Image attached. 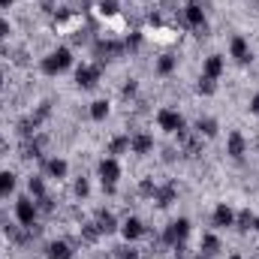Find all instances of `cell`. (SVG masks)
Instances as JSON below:
<instances>
[{"label": "cell", "mask_w": 259, "mask_h": 259, "mask_svg": "<svg viewBox=\"0 0 259 259\" xmlns=\"http://www.w3.org/2000/svg\"><path fill=\"white\" fill-rule=\"evenodd\" d=\"M69 66H72V52H69L66 46L55 49L49 58H42V72H46V75H58V72H64Z\"/></svg>", "instance_id": "cell-1"}, {"label": "cell", "mask_w": 259, "mask_h": 259, "mask_svg": "<svg viewBox=\"0 0 259 259\" xmlns=\"http://www.w3.org/2000/svg\"><path fill=\"white\" fill-rule=\"evenodd\" d=\"M187 235H190V220H187V217H178V220H172V223L166 226V232H163V244H169V247L184 244Z\"/></svg>", "instance_id": "cell-2"}, {"label": "cell", "mask_w": 259, "mask_h": 259, "mask_svg": "<svg viewBox=\"0 0 259 259\" xmlns=\"http://www.w3.org/2000/svg\"><path fill=\"white\" fill-rule=\"evenodd\" d=\"M124 52H127V46L118 42V39H97V42H94V55L100 58V64H103V61H115V58H121Z\"/></svg>", "instance_id": "cell-3"}, {"label": "cell", "mask_w": 259, "mask_h": 259, "mask_svg": "<svg viewBox=\"0 0 259 259\" xmlns=\"http://www.w3.org/2000/svg\"><path fill=\"white\" fill-rule=\"evenodd\" d=\"M118 178H121V166H118V160H115V157H106V160L100 163V181H103L106 193H115Z\"/></svg>", "instance_id": "cell-4"}, {"label": "cell", "mask_w": 259, "mask_h": 259, "mask_svg": "<svg viewBox=\"0 0 259 259\" xmlns=\"http://www.w3.org/2000/svg\"><path fill=\"white\" fill-rule=\"evenodd\" d=\"M36 214H39V208H36V202L33 199H18L15 202V217H18V223L24 226V229H33V223H36Z\"/></svg>", "instance_id": "cell-5"}, {"label": "cell", "mask_w": 259, "mask_h": 259, "mask_svg": "<svg viewBox=\"0 0 259 259\" xmlns=\"http://www.w3.org/2000/svg\"><path fill=\"white\" fill-rule=\"evenodd\" d=\"M184 24L193 27V30H199V33L208 30V18H205V9L199 6V0H190V3H187V9H184Z\"/></svg>", "instance_id": "cell-6"}, {"label": "cell", "mask_w": 259, "mask_h": 259, "mask_svg": "<svg viewBox=\"0 0 259 259\" xmlns=\"http://www.w3.org/2000/svg\"><path fill=\"white\" fill-rule=\"evenodd\" d=\"M100 75H103V66L100 64H81L75 69V84L81 88V91H88V88H94L97 81H100Z\"/></svg>", "instance_id": "cell-7"}, {"label": "cell", "mask_w": 259, "mask_h": 259, "mask_svg": "<svg viewBox=\"0 0 259 259\" xmlns=\"http://www.w3.org/2000/svg\"><path fill=\"white\" fill-rule=\"evenodd\" d=\"M157 124H160V130L178 136V133L184 130V118H181V112H175V109H160V112H157Z\"/></svg>", "instance_id": "cell-8"}, {"label": "cell", "mask_w": 259, "mask_h": 259, "mask_svg": "<svg viewBox=\"0 0 259 259\" xmlns=\"http://www.w3.org/2000/svg\"><path fill=\"white\" fill-rule=\"evenodd\" d=\"M229 55H232L238 64H250V61H253V52H250V46H247L244 36H232V42H229Z\"/></svg>", "instance_id": "cell-9"}, {"label": "cell", "mask_w": 259, "mask_h": 259, "mask_svg": "<svg viewBox=\"0 0 259 259\" xmlns=\"http://www.w3.org/2000/svg\"><path fill=\"white\" fill-rule=\"evenodd\" d=\"M130 151L139 154V157L151 154V151H154V136H151V133H133V136H130Z\"/></svg>", "instance_id": "cell-10"}, {"label": "cell", "mask_w": 259, "mask_h": 259, "mask_svg": "<svg viewBox=\"0 0 259 259\" xmlns=\"http://www.w3.org/2000/svg\"><path fill=\"white\" fill-rule=\"evenodd\" d=\"M175 199H178V187H175V181H169V184L157 187V193H154V202H157V208H169Z\"/></svg>", "instance_id": "cell-11"}, {"label": "cell", "mask_w": 259, "mask_h": 259, "mask_svg": "<svg viewBox=\"0 0 259 259\" xmlns=\"http://www.w3.org/2000/svg\"><path fill=\"white\" fill-rule=\"evenodd\" d=\"M226 154H229L232 160H241V157L247 154V142H244V136H241V133H229V142H226Z\"/></svg>", "instance_id": "cell-12"}, {"label": "cell", "mask_w": 259, "mask_h": 259, "mask_svg": "<svg viewBox=\"0 0 259 259\" xmlns=\"http://www.w3.org/2000/svg\"><path fill=\"white\" fill-rule=\"evenodd\" d=\"M214 226H235V211L226 205V202H220L217 208H214Z\"/></svg>", "instance_id": "cell-13"}, {"label": "cell", "mask_w": 259, "mask_h": 259, "mask_svg": "<svg viewBox=\"0 0 259 259\" xmlns=\"http://www.w3.org/2000/svg\"><path fill=\"white\" fill-rule=\"evenodd\" d=\"M223 66H226V61L220 58V55H211V58H205V66H202V75H208V78H220L223 75Z\"/></svg>", "instance_id": "cell-14"}, {"label": "cell", "mask_w": 259, "mask_h": 259, "mask_svg": "<svg viewBox=\"0 0 259 259\" xmlns=\"http://www.w3.org/2000/svg\"><path fill=\"white\" fill-rule=\"evenodd\" d=\"M94 223L100 226V232H103V235H112V232L118 229L115 214H112V211H106V208H103V211H97V220H94Z\"/></svg>", "instance_id": "cell-15"}, {"label": "cell", "mask_w": 259, "mask_h": 259, "mask_svg": "<svg viewBox=\"0 0 259 259\" xmlns=\"http://www.w3.org/2000/svg\"><path fill=\"white\" fill-rule=\"evenodd\" d=\"M121 232H124V238H127V241H136V238H142V235H145V226H142V220H139V217H127V220H124V226H121Z\"/></svg>", "instance_id": "cell-16"}, {"label": "cell", "mask_w": 259, "mask_h": 259, "mask_svg": "<svg viewBox=\"0 0 259 259\" xmlns=\"http://www.w3.org/2000/svg\"><path fill=\"white\" fill-rule=\"evenodd\" d=\"M46 256L49 259H72V247H69L66 241H52V244L46 247Z\"/></svg>", "instance_id": "cell-17"}, {"label": "cell", "mask_w": 259, "mask_h": 259, "mask_svg": "<svg viewBox=\"0 0 259 259\" xmlns=\"http://www.w3.org/2000/svg\"><path fill=\"white\" fill-rule=\"evenodd\" d=\"M46 169H49V175L52 178H66V172H69V166H66V160H61V157H52L49 163H46Z\"/></svg>", "instance_id": "cell-18"}, {"label": "cell", "mask_w": 259, "mask_h": 259, "mask_svg": "<svg viewBox=\"0 0 259 259\" xmlns=\"http://www.w3.org/2000/svg\"><path fill=\"white\" fill-rule=\"evenodd\" d=\"M217 121H214V118H199V121H196V133H199V136H205V139H214V136H217Z\"/></svg>", "instance_id": "cell-19"}, {"label": "cell", "mask_w": 259, "mask_h": 259, "mask_svg": "<svg viewBox=\"0 0 259 259\" xmlns=\"http://www.w3.org/2000/svg\"><path fill=\"white\" fill-rule=\"evenodd\" d=\"M91 118H94V121H106V118H109V100L91 103Z\"/></svg>", "instance_id": "cell-20"}, {"label": "cell", "mask_w": 259, "mask_h": 259, "mask_svg": "<svg viewBox=\"0 0 259 259\" xmlns=\"http://www.w3.org/2000/svg\"><path fill=\"white\" fill-rule=\"evenodd\" d=\"M175 66H178V58L166 55V58H160V61H157V72H160V75H172V72H175Z\"/></svg>", "instance_id": "cell-21"}, {"label": "cell", "mask_w": 259, "mask_h": 259, "mask_svg": "<svg viewBox=\"0 0 259 259\" xmlns=\"http://www.w3.org/2000/svg\"><path fill=\"white\" fill-rule=\"evenodd\" d=\"M12 190H15V175L12 172H0V196L6 199Z\"/></svg>", "instance_id": "cell-22"}, {"label": "cell", "mask_w": 259, "mask_h": 259, "mask_svg": "<svg viewBox=\"0 0 259 259\" xmlns=\"http://www.w3.org/2000/svg\"><path fill=\"white\" fill-rule=\"evenodd\" d=\"M196 91H199L202 97H211V94H217V81H214V78H208V75H202V78H199V84H196Z\"/></svg>", "instance_id": "cell-23"}, {"label": "cell", "mask_w": 259, "mask_h": 259, "mask_svg": "<svg viewBox=\"0 0 259 259\" xmlns=\"http://www.w3.org/2000/svg\"><path fill=\"white\" fill-rule=\"evenodd\" d=\"M27 190L36 196V199H42V196H46V184H42V178H39V175H30V178H27Z\"/></svg>", "instance_id": "cell-24"}, {"label": "cell", "mask_w": 259, "mask_h": 259, "mask_svg": "<svg viewBox=\"0 0 259 259\" xmlns=\"http://www.w3.org/2000/svg\"><path fill=\"white\" fill-rule=\"evenodd\" d=\"M39 151H42V139H36V142H24V154H21V157H24V160H33V157H42Z\"/></svg>", "instance_id": "cell-25"}, {"label": "cell", "mask_w": 259, "mask_h": 259, "mask_svg": "<svg viewBox=\"0 0 259 259\" xmlns=\"http://www.w3.org/2000/svg\"><path fill=\"white\" fill-rule=\"evenodd\" d=\"M235 229H241V232L253 229V214H250V211H241V214H235Z\"/></svg>", "instance_id": "cell-26"}, {"label": "cell", "mask_w": 259, "mask_h": 259, "mask_svg": "<svg viewBox=\"0 0 259 259\" xmlns=\"http://www.w3.org/2000/svg\"><path fill=\"white\" fill-rule=\"evenodd\" d=\"M100 235H103V232H100V226H97V223H84V226H81V238H84L88 244H94Z\"/></svg>", "instance_id": "cell-27"}, {"label": "cell", "mask_w": 259, "mask_h": 259, "mask_svg": "<svg viewBox=\"0 0 259 259\" xmlns=\"http://www.w3.org/2000/svg\"><path fill=\"white\" fill-rule=\"evenodd\" d=\"M220 250V238L217 235H202V253L208 256V253H217Z\"/></svg>", "instance_id": "cell-28"}, {"label": "cell", "mask_w": 259, "mask_h": 259, "mask_svg": "<svg viewBox=\"0 0 259 259\" xmlns=\"http://www.w3.org/2000/svg\"><path fill=\"white\" fill-rule=\"evenodd\" d=\"M124 151H130V136H118V139H112L109 154H124Z\"/></svg>", "instance_id": "cell-29"}, {"label": "cell", "mask_w": 259, "mask_h": 259, "mask_svg": "<svg viewBox=\"0 0 259 259\" xmlns=\"http://www.w3.org/2000/svg\"><path fill=\"white\" fill-rule=\"evenodd\" d=\"M97 9H100V15L112 18V15H118V0H100V3H97Z\"/></svg>", "instance_id": "cell-30"}, {"label": "cell", "mask_w": 259, "mask_h": 259, "mask_svg": "<svg viewBox=\"0 0 259 259\" xmlns=\"http://www.w3.org/2000/svg\"><path fill=\"white\" fill-rule=\"evenodd\" d=\"M139 193H142V196H151V199H154V193H157V184H154L151 178H145V181L139 184Z\"/></svg>", "instance_id": "cell-31"}, {"label": "cell", "mask_w": 259, "mask_h": 259, "mask_svg": "<svg viewBox=\"0 0 259 259\" xmlns=\"http://www.w3.org/2000/svg\"><path fill=\"white\" fill-rule=\"evenodd\" d=\"M115 256H118V259H139V250H133L130 244H124V247H118V250H115Z\"/></svg>", "instance_id": "cell-32"}, {"label": "cell", "mask_w": 259, "mask_h": 259, "mask_svg": "<svg viewBox=\"0 0 259 259\" xmlns=\"http://www.w3.org/2000/svg\"><path fill=\"white\" fill-rule=\"evenodd\" d=\"M88 193H91V184H88V178H78V181H75V196H78V199H84Z\"/></svg>", "instance_id": "cell-33"}, {"label": "cell", "mask_w": 259, "mask_h": 259, "mask_svg": "<svg viewBox=\"0 0 259 259\" xmlns=\"http://www.w3.org/2000/svg\"><path fill=\"white\" fill-rule=\"evenodd\" d=\"M3 232H6V238H12V241H15V244H21V241H24V235H21V232H18V229H15V226H6V229H3Z\"/></svg>", "instance_id": "cell-34"}, {"label": "cell", "mask_w": 259, "mask_h": 259, "mask_svg": "<svg viewBox=\"0 0 259 259\" xmlns=\"http://www.w3.org/2000/svg\"><path fill=\"white\" fill-rule=\"evenodd\" d=\"M139 42H142V33H139V30H136L133 36H127V39H124V46H127V49H136Z\"/></svg>", "instance_id": "cell-35"}, {"label": "cell", "mask_w": 259, "mask_h": 259, "mask_svg": "<svg viewBox=\"0 0 259 259\" xmlns=\"http://www.w3.org/2000/svg\"><path fill=\"white\" fill-rule=\"evenodd\" d=\"M136 91H139V84H136V81L130 78L127 84H124V97H136Z\"/></svg>", "instance_id": "cell-36"}, {"label": "cell", "mask_w": 259, "mask_h": 259, "mask_svg": "<svg viewBox=\"0 0 259 259\" xmlns=\"http://www.w3.org/2000/svg\"><path fill=\"white\" fill-rule=\"evenodd\" d=\"M9 33H12V27H9V21H6V18H0V39H6Z\"/></svg>", "instance_id": "cell-37"}, {"label": "cell", "mask_w": 259, "mask_h": 259, "mask_svg": "<svg viewBox=\"0 0 259 259\" xmlns=\"http://www.w3.org/2000/svg\"><path fill=\"white\" fill-rule=\"evenodd\" d=\"M250 112L259 115V94H253V100H250Z\"/></svg>", "instance_id": "cell-38"}, {"label": "cell", "mask_w": 259, "mask_h": 259, "mask_svg": "<svg viewBox=\"0 0 259 259\" xmlns=\"http://www.w3.org/2000/svg\"><path fill=\"white\" fill-rule=\"evenodd\" d=\"M9 3H12V0H0V9H3V6H9Z\"/></svg>", "instance_id": "cell-39"}, {"label": "cell", "mask_w": 259, "mask_h": 259, "mask_svg": "<svg viewBox=\"0 0 259 259\" xmlns=\"http://www.w3.org/2000/svg\"><path fill=\"white\" fill-rule=\"evenodd\" d=\"M253 229H259V217H253Z\"/></svg>", "instance_id": "cell-40"}, {"label": "cell", "mask_w": 259, "mask_h": 259, "mask_svg": "<svg viewBox=\"0 0 259 259\" xmlns=\"http://www.w3.org/2000/svg\"><path fill=\"white\" fill-rule=\"evenodd\" d=\"M190 259H208V256H205V253H199V256H190Z\"/></svg>", "instance_id": "cell-41"}, {"label": "cell", "mask_w": 259, "mask_h": 259, "mask_svg": "<svg viewBox=\"0 0 259 259\" xmlns=\"http://www.w3.org/2000/svg\"><path fill=\"white\" fill-rule=\"evenodd\" d=\"M0 88H3V69H0Z\"/></svg>", "instance_id": "cell-42"}, {"label": "cell", "mask_w": 259, "mask_h": 259, "mask_svg": "<svg viewBox=\"0 0 259 259\" xmlns=\"http://www.w3.org/2000/svg\"><path fill=\"white\" fill-rule=\"evenodd\" d=\"M232 259H241V256H232Z\"/></svg>", "instance_id": "cell-43"}]
</instances>
